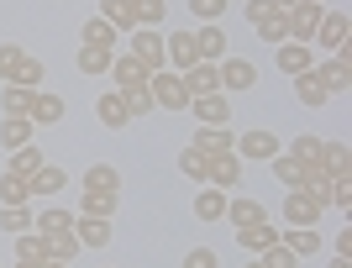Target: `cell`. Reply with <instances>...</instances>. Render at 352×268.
<instances>
[{
  "label": "cell",
  "instance_id": "1",
  "mask_svg": "<svg viewBox=\"0 0 352 268\" xmlns=\"http://www.w3.org/2000/svg\"><path fill=\"white\" fill-rule=\"evenodd\" d=\"M147 95H153V105H158V111H190V89H184V79H179L174 69L147 74Z\"/></svg>",
  "mask_w": 352,
  "mask_h": 268
},
{
  "label": "cell",
  "instance_id": "2",
  "mask_svg": "<svg viewBox=\"0 0 352 268\" xmlns=\"http://www.w3.org/2000/svg\"><path fill=\"white\" fill-rule=\"evenodd\" d=\"M126 53L147 63V74H158L163 63H168V53H163V32H153V27H137L132 37H126Z\"/></svg>",
  "mask_w": 352,
  "mask_h": 268
},
{
  "label": "cell",
  "instance_id": "3",
  "mask_svg": "<svg viewBox=\"0 0 352 268\" xmlns=\"http://www.w3.org/2000/svg\"><path fill=\"white\" fill-rule=\"evenodd\" d=\"M284 16H289V43H310L316 27H321V16H326V5L321 0H294Z\"/></svg>",
  "mask_w": 352,
  "mask_h": 268
},
{
  "label": "cell",
  "instance_id": "4",
  "mask_svg": "<svg viewBox=\"0 0 352 268\" xmlns=\"http://www.w3.org/2000/svg\"><path fill=\"white\" fill-rule=\"evenodd\" d=\"M316 79L326 85V95H347V85H352V58H347V47H342V53H326V58L316 63Z\"/></svg>",
  "mask_w": 352,
  "mask_h": 268
},
{
  "label": "cell",
  "instance_id": "5",
  "mask_svg": "<svg viewBox=\"0 0 352 268\" xmlns=\"http://www.w3.org/2000/svg\"><path fill=\"white\" fill-rule=\"evenodd\" d=\"M347 37H352V21H347V11H326L310 43L321 47V53H342V47H347Z\"/></svg>",
  "mask_w": 352,
  "mask_h": 268
},
{
  "label": "cell",
  "instance_id": "6",
  "mask_svg": "<svg viewBox=\"0 0 352 268\" xmlns=\"http://www.w3.org/2000/svg\"><path fill=\"white\" fill-rule=\"evenodd\" d=\"M274 153H284V137H274V132H248V137H236V158L242 164H268Z\"/></svg>",
  "mask_w": 352,
  "mask_h": 268
},
{
  "label": "cell",
  "instance_id": "7",
  "mask_svg": "<svg viewBox=\"0 0 352 268\" xmlns=\"http://www.w3.org/2000/svg\"><path fill=\"white\" fill-rule=\"evenodd\" d=\"M242 174H248V164H242L236 153H216V158H206V184H216V190H236Z\"/></svg>",
  "mask_w": 352,
  "mask_h": 268
},
{
  "label": "cell",
  "instance_id": "8",
  "mask_svg": "<svg viewBox=\"0 0 352 268\" xmlns=\"http://www.w3.org/2000/svg\"><path fill=\"white\" fill-rule=\"evenodd\" d=\"M274 63H279V74L300 79V74L316 69V47H310V43H279V47H274Z\"/></svg>",
  "mask_w": 352,
  "mask_h": 268
},
{
  "label": "cell",
  "instance_id": "9",
  "mask_svg": "<svg viewBox=\"0 0 352 268\" xmlns=\"http://www.w3.org/2000/svg\"><path fill=\"white\" fill-rule=\"evenodd\" d=\"M216 74H221V95H226V89H252V85H258L252 58H232V53L216 63Z\"/></svg>",
  "mask_w": 352,
  "mask_h": 268
},
{
  "label": "cell",
  "instance_id": "10",
  "mask_svg": "<svg viewBox=\"0 0 352 268\" xmlns=\"http://www.w3.org/2000/svg\"><path fill=\"white\" fill-rule=\"evenodd\" d=\"M284 232L274 221H252V226H236V247H242V253H268V247H274V242H279Z\"/></svg>",
  "mask_w": 352,
  "mask_h": 268
},
{
  "label": "cell",
  "instance_id": "11",
  "mask_svg": "<svg viewBox=\"0 0 352 268\" xmlns=\"http://www.w3.org/2000/svg\"><path fill=\"white\" fill-rule=\"evenodd\" d=\"M321 210L326 205H316L305 190H284V221H289V226H316V221H321Z\"/></svg>",
  "mask_w": 352,
  "mask_h": 268
},
{
  "label": "cell",
  "instance_id": "12",
  "mask_svg": "<svg viewBox=\"0 0 352 268\" xmlns=\"http://www.w3.org/2000/svg\"><path fill=\"white\" fill-rule=\"evenodd\" d=\"M190 148H200L206 158H216V153H236V132H232V126H195Z\"/></svg>",
  "mask_w": 352,
  "mask_h": 268
},
{
  "label": "cell",
  "instance_id": "13",
  "mask_svg": "<svg viewBox=\"0 0 352 268\" xmlns=\"http://www.w3.org/2000/svg\"><path fill=\"white\" fill-rule=\"evenodd\" d=\"M74 237H79V247L100 253L105 242H111V221H100V216H79V210H74Z\"/></svg>",
  "mask_w": 352,
  "mask_h": 268
},
{
  "label": "cell",
  "instance_id": "14",
  "mask_svg": "<svg viewBox=\"0 0 352 268\" xmlns=\"http://www.w3.org/2000/svg\"><path fill=\"white\" fill-rule=\"evenodd\" d=\"M116 53H121V47H89V43H79L74 63H79V74L100 79V74H111V63H116Z\"/></svg>",
  "mask_w": 352,
  "mask_h": 268
},
{
  "label": "cell",
  "instance_id": "15",
  "mask_svg": "<svg viewBox=\"0 0 352 268\" xmlns=\"http://www.w3.org/2000/svg\"><path fill=\"white\" fill-rule=\"evenodd\" d=\"M179 79H184V89H190V100L195 95H221V74H216V63H206V58L190 63Z\"/></svg>",
  "mask_w": 352,
  "mask_h": 268
},
{
  "label": "cell",
  "instance_id": "16",
  "mask_svg": "<svg viewBox=\"0 0 352 268\" xmlns=\"http://www.w3.org/2000/svg\"><path fill=\"white\" fill-rule=\"evenodd\" d=\"M27 116H32V126H58V121L69 116V105H63V95H47V89H37Z\"/></svg>",
  "mask_w": 352,
  "mask_h": 268
},
{
  "label": "cell",
  "instance_id": "17",
  "mask_svg": "<svg viewBox=\"0 0 352 268\" xmlns=\"http://www.w3.org/2000/svg\"><path fill=\"white\" fill-rule=\"evenodd\" d=\"M111 79H116V89H142V85H147V63L132 58V53L121 47L116 63H111Z\"/></svg>",
  "mask_w": 352,
  "mask_h": 268
},
{
  "label": "cell",
  "instance_id": "18",
  "mask_svg": "<svg viewBox=\"0 0 352 268\" xmlns=\"http://www.w3.org/2000/svg\"><path fill=\"white\" fill-rule=\"evenodd\" d=\"M163 53H168V63H174V74H184L190 63H200V53H195V32H168V37H163Z\"/></svg>",
  "mask_w": 352,
  "mask_h": 268
},
{
  "label": "cell",
  "instance_id": "19",
  "mask_svg": "<svg viewBox=\"0 0 352 268\" xmlns=\"http://www.w3.org/2000/svg\"><path fill=\"white\" fill-rule=\"evenodd\" d=\"M27 142H37V126H32V116H0V148L16 153V148H27Z\"/></svg>",
  "mask_w": 352,
  "mask_h": 268
},
{
  "label": "cell",
  "instance_id": "20",
  "mask_svg": "<svg viewBox=\"0 0 352 268\" xmlns=\"http://www.w3.org/2000/svg\"><path fill=\"white\" fill-rule=\"evenodd\" d=\"M190 116L200 121V126H226L232 105H226V95H195V100H190Z\"/></svg>",
  "mask_w": 352,
  "mask_h": 268
},
{
  "label": "cell",
  "instance_id": "21",
  "mask_svg": "<svg viewBox=\"0 0 352 268\" xmlns=\"http://www.w3.org/2000/svg\"><path fill=\"white\" fill-rule=\"evenodd\" d=\"M79 190H95V194H121V168L111 164H89L79 174Z\"/></svg>",
  "mask_w": 352,
  "mask_h": 268
},
{
  "label": "cell",
  "instance_id": "22",
  "mask_svg": "<svg viewBox=\"0 0 352 268\" xmlns=\"http://www.w3.org/2000/svg\"><path fill=\"white\" fill-rule=\"evenodd\" d=\"M195 53L206 63H221L226 58V32H221V21H206V27L195 32Z\"/></svg>",
  "mask_w": 352,
  "mask_h": 268
},
{
  "label": "cell",
  "instance_id": "23",
  "mask_svg": "<svg viewBox=\"0 0 352 268\" xmlns=\"http://www.w3.org/2000/svg\"><path fill=\"white\" fill-rule=\"evenodd\" d=\"M226 200H232L226 190L200 184V194H195V216H200V221H226Z\"/></svg>",
  "mask_w": 352,
  "mask_h": 268
},
{
  "label": "cell",
  "instance_id": "24",
  "mask_svg": "<svg viewBox=\"0 0 352 268\" xmlns=\"http://www.w3.org/2000/svg\"><path fill=\"white\" fill-rule=\"evenodd\" d=\"M95 16H105V21H111L121 37H132V32H137V11H132V0H100V5H95Z\"/></svg>",
  "mask_w": 352,
  "mask_h": 268
},
{
  "label": "cell",
  "instance_id": "25",
  "mask_svg": "<svg viewBox=\"0 0 352 268\" xmlns=\"http://www.w3.org/2000/svg\"><path fill=\"white\" fill-rule=\"evenodd\" d=\"M226 221H232V226L268 221V205H263V200H252V194H236V200H226Z\"/></svg>",
  "mask_w": 352,
  "mask_h": 268
},
{
  "label": "cell",
  "instance_id": "26",
  "mask_svg": "<svg viewBox=\"0 0 352 268\" xmlns=\"http://www.w3.org/2000/svg\"><path fill=\"white\" fill-rule=\"evenodd\" d=\"M95 116H100V126H111V132L132 126V116H126V100H121V89H111V95H100V100H95Z\"/></svg>",
  "mask_w": 352,
  "mask_h": 268
},
{
  "label": "cell",
  "instance_id": "27",
  "mask_svg": "<svg viewBox=\"0 0 352 268\" xmlns=\"http://www.w3.org/2000/svg\"><path fill=\"white\" fill-rule=\"evenodd\" d=\"M63 190H69V174H63L58 164H43L37 174H32V200H37V194L53 200V194H63Z\"/></svg>",
  "mask_w": 352,
  "mask_h": 268
},
{
  "label": "cell",
  "instance_id": "28",
  "mask_svg": "<svg viewBox=\"0 0 352 268\" xmlns=\"http://www.w3.org/2000/svg\"><path fill=\"white\" fill-rule=\"evenodd\" d=\"M79 43H89V47H121V32L105 21V16H89L85 27H79Z\"/></svg>",
  "mask_w": 352,
  "mask_h": 268
},
{
  "label": "cell",
  "instance_id": "29",
  "mask_svg": "<svg viewBox=\"0 0 352 268\" xmlns=\"http://www.w3.org/2000/svg\"><path fill=\"white\" fill-rule=\"evenodd\" d=\"M0 205H32V179L27 174H0Z\"/></svg>",
  "mask_w": 352,
  "mask_h": 268
},
{
  "label": "cell",
  "instance_id": "30",
  "mask_svg": "<svg viewBox=\"0 0 352 268\" xmlns=\"http://www.w3.org/2000/svg\"><path fill=\"white\" fill-rule=\"evenodd\" d=\"M321 142H326V137H316V132L289 137V158H294L300 168H316V164H321Z\"/></svg>",
  "mask_w": 352,
  "mask_h": 268
},
{
  "label": "cell",
  "instance_id": "31",
  "mask_svg": "<svg viewBox=\"0 0 352 268\" xmlns=\"http://www.w3.org/2000/svg\"><path fill=\"white\" fill-rule=\"evenodd\" d=\"M121 210V194H95V190H79V216H100V221H111Z\"/></svg>",
  "mask_w": 352,
  "mask_h": 268
},
{
  "label": "cell",
  "instance_id": "32",
  "mask_svg": "<svg viewBox=\"0 0 352 268\" xmlns=\"http://www.w3.org/2000/svg\"><path fill=\"white\" fill-rule=\"evenodd\" d=\"M32 232H43V237H58V232H74V210H63V205H47V210H37Z\"/></svg>",
  "mask_w": 352,
  "mask_h": 268
},
{
  "label": "cell",
  "instance_id": "33",
  "mask_svg": "<svg viewBox=\"0 0 352 268\" xmlns=\"http://www.w3.org/2000/svg\"><path fill=\"white\" fill-rule=\"evenodd\" d=\"M32 95L37 89H27V85H0V116H27Z\"/></svg>",
  "mask_w": 352,
  "mask_h": 268
},
{
  "label": "cell",
  "instance_id": "34",
  "mask_svg": "<svg viewBox=\"0 0 352 268\" xmlns=\"http://www.w3.org/2000/svg\"><path fill=\"white\" fill-rule=\"evenodd\" d=\"M284 247H289L294 258H310V253H321V232H316V226H289V232H284Z\"/></svg>",
  "mask_w": 352,
  "mask_h": 268
},
{
  "label": "cell",
  "instance_id": "35",
  "mask_svg": "<svg viewBox=\"0 0 352 268\" xmlns=\"http://www.w3.org/2000/svg\"><path fill=\"white\" fill-rule=\"evenodd\" d=\"M252 32H258L268 47H279V43H289V16H284V11H268L263 21H252Z\"/></svg>",
  "mask_w": 352,
  "mask_h": 268
},
{
  "label": "cell",
  "instance_id": "36",
  "mask_svg": "<svg viewBox=\"0 0 352 268\" xmlns=\"http://www.w3.org/2000/svg\"><path fill=\"white\" fill-rule=\"evenodd\" d=\"M347 164H352V158H347V142H342V137H326V142H321V168L337 179V174H352Z\"/></svg>",
  "mask_w": 352,
  "mask_h": 268
},
{
  "label": "cell",
  "instance_id": "37",
  "mask_svg": "<svg viewBox=\"0 0 352 268\" xmlns=\"http://www.w3.org/2000/svg\"><path fill=\"white\" fill-rule=\"evenodd\" d=\"M32 221H37V210H32V205H0V232L21 237V232H32Z\"/></svg>",
  "mask_w": 352,
  "mask_h": 268
},
{
  "label": "cell",
  "instance_id": "38",
  "mask_svg": "<svg viewBox=\"0 0 352 268\" xmlns=\"http://www.w3.org/2000/svg\"><path fill=\"white\" fill-rule=\"evenodd\" d=\"M268 168H274V179H279L284 190H300V184H305V168L294 164L289 153H274V158H268Z\"/></svg>",
  "mask_w": 352,
  "mask_h": 268
},
{
  "label": "cell",
  "instance_id": "39",
  "mask_svg": "<svg viewBox=\"0 0 352 268\" xmlns=\"http://www.w3.org/2000/svg\"><path fill=\"white\" fill-rule=\"evenodd\" d=\"M16 263H47L43 232H21V237H16Z\"/></svg>",
  "mask_w": 352,
  "mask_h": 268
},
{
  "label": "cell",
  "instance_id": "40",
  "mask_svg": "<svg viewBox=\"0 0 352 268\" xmlns=\"http://www.w3.org/2000/svg\"><path fill=\"white\" fill-rule=\"evenodd\" d=\"M300 190H305L310 200H316V205H331V174H326L321 164H316V168H305V184H300Z\"/></svg>",
  "mask_w": 352,
  "mask_h": 268
},
{
  "label": "cell",
  "instance_id": "41",
  "mask_svg": "<svg viewBox=\"0 0 352 268\" xmlns=\"http://www.w3.org/2000/svg\"><path fill=\"white\" fill-rule=\"evenodd\" d=\"M294 95H300V105H310V111H316V105H326V100H331V95H326V85H321V79H316V69H310V74H300V79H294Z\"/></svg>",
  "mask_w": 352,
  "mask_h": 268
},
{
  "label": "cell",
  "instance_id": "42",
  "mask_svg": "<svg viewBox=\"0 0 352 268\" xmlns=\"http://www.w3.org/2000/svg\"><path fill=\"white\" fill-rule=\"evenodd\" d=\"M47 242V263H74L79 258V237L74 232H58V237H43Z\"/></svg>",
  "mask_w": 352,
  "mask_h": 268
},
{
  "label": "cell",
  "instance_id": "43",
  "mask_svg": "<svg viewBox=\"0 0 352 268\" xmlns=\"http://www.w3.org/2000/svg\"><path fill=\"white\" fill-rule=\"evenodd\" d=\"M43 164H47V158H43V148H37V142H27V148L11 153V174H27V179H32Z\"/></svg>",
  "mask_w": 352,
  "mask_h": 268
},
{
  "label": "cell",
  "instance_id": "44",
  "mask_svg": "<svg viewBox=\"0 0 352 268\" xmlns=\"http://www.w3.org/2000/svg\"><path fill=\"white\" fill-rule=\"evenodd\" d=\"M43 79H47V69H43V58H21L16 63V74H11V85H27V89H43Z\"/></svg>",
  "mask_w": 352,
  "mask_h": 268
},
{
  "label": "cell",
  "instance_id": "45",
  "mask_svg": "<svg viewBox=\"0 0 352 268\" xmlns=\"http://www.w3.org/2000/svg\"><path fill=\"white\" fill-rule=\"evenodd\" d=\"M132 11H137V27H163V11H168V0H132Z\"/></svg>",
  "mask_w": 352,
  "mask_h": 268
},
{
  "label": "cell",
  "instance_id": "46",
  "mask_svg": "<svg viewBox=\"0 0 352 268\" xmlns=\"http://www.w3.org/2000/svg\"><path fill=\"white\" fill-rule=\"evenodd\" d=\"M121 100H126V116H153V111H158V105H153V95H147V85L142 89H121Z\"/></svg>",
  "mask_w": 352,
  "mask_h": 268
},
{
  "label": "cell",
  "instance_id": "47",
  "mask_svg": "<svg viewBox=\"0 0 352 268\" xmlns=\"http://www.w3.org/2000/svg\"><path fill=\"white\" fill-rule=\"evenodd\" d=\"M179 174L206 184V153H200V148H184V153H179Z\"/></svg>",
  "mask_w": 352,
  "mask_h": 268
},
{
  "label": "cell",
  "instance_id": "48",
  "mask_svg": "<svg viewBox=\"0 0 352 268\" xmlns=\"http://www.w3.org/2000/svg\"><path fill=\"white\" fill-rule=\"evenodd\" d=\"M258 263H263V268H300V258H294L289 247H284V237H279L268 253H258Z\"/></svg>",
  "mask_w": 352,
  "mask_h": 268
},
{
  "label": "cell",
  "instance_id": "49",
  "mask_svg": "<svg viewBox=\"0 0 352 268\" xmlns=\"http://www.w3.org/2000/svg\"><path fill=\"white\" fill-rule=\"evenodd\" d=\"M27 58V47H16V43H0V85H11L16 74V63Z\"/></svg>",
  "mask_w": 352,
  "mask_h": 268
},
{
  "label": "cell",
  "instance_id": "50",
  "mask_svg": "<svg viewBox=\"0 0 352 268\" xmlns=\"http://www.w3.org/2000/svg\"><path fill=\"white\" fill-rule=\"evenodd\" d=\"M190 16L206 27V21H221L226 16V0H190Z\"/></svg>",
  "mask_w": 352,
  "mask_h": 268
},
{
  "label": "cell",
  "instance_id": "51",
  "mask_svg": "<svg viewBox=\"0 0 352 268\" xmlns=\"http://www.w3.org/2000/svg\"><path fill=\"white\" fill-rule=\"evenodd\" d=\"M331 205H337V210L352 205V174H337V179H331Z\"/></svg>",
  "mask_w": 352,
  "mask_h": 268
},
{
  "label": "cell",
  "instance_id": "52",
  "mask_svg": "<svg viewBox=\"0 0 352 268\" xmlns=\"http://www.w3.org/2000/svg\"><path fill=\"white\" fill-rule=\"evenodd\" d=\"M184 268H216V253H210V247H190V253H184Z\"/></svg>",
  "mask_w": 352,
  "mask_h": 268
},
{
  "label": "cell",
  "instance_id": "53",
  "mask_svg": "<svg viewBox=\"0 0 352 268\" xmlns=\"http://www.w3.org/2000/svg\"><path fill=\"white\" fill-rule=\"evenodd\" d=\"M268 11H274V5H268V0H242V16H248V21H263Z\"/></svg>",
  "mask_w": 352,
  "mask_h": 268
},
{
  "label": "cell",
  "instance_id": "54",
  "mask_svg": "<svg viewBox=\"0 0 352 268\" xmlns=\"http://www.w3.org/2000/svg\"><path fill=\"white\" fill-rule=\"evenodd\" d=\"M268 5H274V11H289V5H294V0H268Z\"/></svg>",
  "mask_w": 352,
  "mask_h": 268
},
{
  "label": "cell",
  "instance_id": "55",
  "mask_svg": "<svg viewBox=\"0 0 352 268\" xmlns=\"http://www.w3.org/2000/svg\"><path fill=\"white\" fill-rule=\"evenodd\" d=\"M326 268H347V258H331V263H326Z\"/></svg>",
  "mask_w": 352,
  "mask_h": 268
},
{
  "label": "cell",
  "instance_id": "56",
  "mask_svg": "<svg viewBox=\"0 0 352 268\" xmlns=\"http://www.w3.org/2000/svg\"><path fill=\"white\" fill-rule=\"evenodd\" d=\"M11 268H43V263H11Z\"/></svg>",
  "mask_w": 352,
  "mask_h": 268
},
{
  "label": "cell",
  "instance_id": "57",
  "mask_svg": "<svg viewBox=\"0 0 352 268\" xmlns=\"http://www.w3.org/2000/svg\"><path fill=\"white\" fill-rule=\"evenodd\" d=\"M242 268H263V263H258V258H252V263H242Z\"/></svg>",
  "mask_w": 352,
  "mask_h": 268
},
{
  "label": "cell",
  "instance_id": "58",
  "mask_svg": "<svg viewBox=\"0 0 352 268\" xmlns=\"http://www.w3.org/2000/svg\"><path fill=\"white\" fill-rule=\"evenodd\" d=\"M43 268H69V263H43Z\"/></svg>",
  "mask_w": 352,
  "mask_h": 268
},
{
  "label": "cell",
  "instance_id": "59",
  "mask_svg": "<svg viewBox=\"0 0 352 268\" xmlns=\"http://www.w3.org/2000/svg\"><path fill=\"white\" fill-rule=\"evenodd\" d=\"M0 268H6V263H0Z\"/></svg>",
  "mask_w": 352,
  "mask_h": 268
},
{
  "label": "cell",
  "instance_id": "60",
  "mask_svg": "<svg viewBox=\"0 0 352 268\" xmlns=\"http://www.w3.org/2000/svg\"><path fill=\"white\" fill-rule=\"evenodd\" d=\"M321 5H326V0H321Z\"/></svg>",
  "mask_w": 352,
  "mask_h": 268
}]
</instances>
